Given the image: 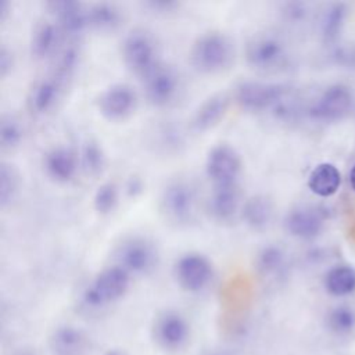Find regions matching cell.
Returning <instances> with one entry per match:
<instances>
[{"instance_id": "obj_21", "label": "cell", "mask_w": 355, "mask_h": 355, "mask_svg": "<svg viewBox=\"0 0 355 355\" xmlns=\"http://www.w3.org/2000/svg\"><path fill=\"white\" fill-rule=\"evenodd\" d=\"M347 15L348 7L341 1L330 3L320 11L318 18V31L324 43L331 44L337 42L345 25Z\"/></svg>"}, {"instance_id": "obj_26", "label": "cell", "mask_w": 355, "mask_h": 355, "mask_svg": "<svg viewBox=\"0 0 355 355\" xmlns=\"http://www.w3.org/2000/svg\"><path fill=\"white\" fill-rule=\"evenodd\" d=\"M324 288L333 297H345L355 291V269L351 265H337L324 276Z\"/></svg>"}, {"instance_id": "obj_12", "label": "cell", "mask_w": 355, "mask_h": 355, "mask_svg": "<svg viewBox=\"0 0 355 355\" xmlns=\"http://www.w3.org/2000/svg\"><path fill=\"white\" fill-rule=\"evenodd\" d=\"M326 222V214L315 205H298L284 219L286 230L297 239L312 240L318 237Z\"/></svg>"}, {"instance_id": "obj_15", "label": "cell", "mask_w": 355, "mask_h": 355, "mask_svg": "<svg viewBox=\"0 0 355 355\" xmlns=\"http://www.w3.org/2000/svg\"><path fill=\"white\" fill-rule=\"evenodd\" d=\"M50 12L54 15L57 25L62 33L78 36L87 25V7L79 1L72 0H55L47 3Z\"/></svg>"}, {"instance_id": "obj_42", "label": "cell", "mask_w": 355, "mask_h": 355, "mask_svg": "<svg viewBox=\"0 0 355 355\" xmlns=\"http://www.w3.org/2000/svg\"><path fill=\"white\" fill-rule=\"evenodd\" d=\"M208 355H234V354H232L229 351H216V352H209Z\"/></svg>"}, {"instance_id": "obj_19", "label": "cell", "mask_w": 355, "mask_h": 355, "mask_svg": "<svg viewBox=\"0 0 355 355\" xmlns=\"http://www.w3.org/2000/svg\"><path fill=\"white\" fill-rule=\"evenodd\" d=\"M240 205V190L236 184L214 186L208 198V209L216 220L232 219Z\"/></svg>"}, {"instance_id": "obj_22", "label": "cell", "mask_w": 355, "mask_h": 355, "mask_svg": "<svg viewBox=\"0 0 355 355\" xmlns=\"http://www.w3.org/2000/svg\"><path fill=\"white\" fill-rule=\"evenodd\" d=\"M341 184V173L334 164H318L308 176V187L318 197L334 196Z\"/></svg>"}, {"instance_id": "obj_3", "label": "cell", "mask_w": 355, "mask_h": 355, "mask_svg": "<svg viewBox=\"0 0 355 355\" xmlns=\"http://www.w3.org/2000/svg\"><path fill=\"white\" fill-rule=\"evenodd\" d=\"M355 105L351 87L343 83L327 86L308 107V115L322 122H337L345 118Z\"/></svg>"}, {"instance_id": "obj_33", "label": "cell", "mask_w": 355, "mask_h": 355, "mask_svg": "<svg viewBox=\"0 0 355 355\" xmlns=\"http://www.w3.org/2000/svg\"><path fill=\"white\" fill-rule=\"evenodd\" d=\"M78 61H79V50L73 44H69L68 47L62 49L61 53L58 54L53 72L58 75L61 79L67 80L73 73L78 65Z\"/></svg>"}, {"instance_id": "obj_38", "label": "cell", "mask_w": 355, "mask_h": 355, "mask_svg": "<svg viewBox=\"0 0 355 355\" xmlns=\"http://www.w3.org/2000/svg\"><path fill=\"white\" fill-rule=\"evenodd\" d=\"M126 189H128V191H129V194L132 196H135L136 193H139V191H141V183H140V180L139 179H130L129 182H128V186H126Z\"/></svg>"}, {"instance_id": "obj_40", "label": "cell", "mask_w": 355, "mask_h": 355, "mask_svg": "<svg viewBox=\"0 0 355 355\" xmlns=\"http://www.w3.org/2000/svg\"><path fill=\"white\" fill-rule=\"evenodd\" d=\"M349 183H351V187L355 190V165L352 166V169L349 172Z\"/></svg>"}, {"instance_id": "obj_32", "label": "cell", "mask_w": 355, "mask_h": 355, "mask_svg": "<svg viewBox=\"0 0 355 355\" xmlns=\"http://www.w3.org/2000/svg\"><path fill=\"white\" fill-rule=\"evenodd\" d=\"M22 128L12 115H3L0 121V144L3 150L15 148L22 140Z\"/></svg>"}, {"instance_id": "obj_10", "label": "cell", "mask_w": 355, "mask_h": 355, "mask_svg": "<svg viewBox=\"0 0 355 355\" xmlns=\"http://www.w3.org/2000/svg\"><path fill=\"white\" fill-rule=\"evenodd\" d=\"M141 79L146 98L157 107H164L172 103L180 89L178 72L164 64H158Z\"/></svg>"}, {"instance_id": "obj_5", "label": "cell", "mask_w": 355, "mask_h": 355, "mask_svg": "<svg viewBox=\"0 0 355 355\" xmlns=\"http://www.w3.org/2000/svg\"><path fill=\"white\" fill-rule=\"evenodd\" d=\"M161 212L165 219L175 225L191 220L196 209V193L190 183L178 179L169 182L161 193Z\"/></svg>"}, {"instance_id": "obj_29", "label": "cell", "mask_w": 355, "mask_h": 355, "mask_svg": "<svg viewBox=\"0 0 355 355\" xmlns=\"http://www.w3.org/2000/svg\"><path fill=\"white\" fill-rule=\"evenodd\" d=\"M327 326L337 336H348L355 330V311L343 304L334 306L327 315Z\"/></svg>"}, {"instance_id": "obj_14", "label": "cell", "mask_w": 355, "mask_h": 355, "mask_svg": "<svg viewBox=\"0 0 355 355\" xmlns=\"http://www.w3.org/2000/svg\"><path fill=\"white\" fill-rule=\"evenodd\" d=\"M154 338L164 349H179L189 338V323L179 312L165 311L155 319Z\"/></svg>"}, {"instance_id": "obj_30", "label": "cell", "mask_w": 355, "mask_h": 355, "mask_svg": "<svg viewBox=\"0 0 355 355\" xmlns=\"http://www.w3.org/2000/svg\"><path fill=\"white\" fill-rule=\"evenodd\" d=\"M19 189V175L17 169L3 162L0 166V205L6 208L15 198Z\"/></svg>"}, {"instance_id": "obj_1", "label": "cell", "mask_w": 355, "mask_h": 355, "mask_svg": "<svg viewBox=\"0 0 355 355\" xmlns=\"http://www.w3.org/2000/svg\"><path fill=\"white\" fill-rule=\"evenodd\" d=\"M233 60V44L220 32H208L197 37L190 50L193 67L204 73H216L226 69Z\"/></svg>"}, {"instance_id": "obj_41", "label": "cell", "mask_w": 355, "mask_h": 355, "mask_svg": "<svg viewBox=\"0 0 355 355\" xmlns=\"http://www.w3.org/2000/svg\"><path fill=\"white\" fill-rule=\"evenodd\" d=\"M104 355H126V354L123 351H121V349H110Z\"/></svg>"}, {"instance_id": "obj_27", "label": "cell", "mask_w": 355, "mask_h": 355, "mask_svg": "<svg viewBox=\"0 0 355 355\" xmlns=\"http://www.w3.org/2000/svg\"><path fill=\"white\" fill-rule=\"evenodd\" d=\"M255 263L262 275L277 276L282 275L287 268V255L282 247L269 244L258 251Z\"/></svg>"}, {"instance_id": "obj_23", "label": "cell", "mask_w": 355, "mask_h": 355, "mask_svg": "<svg viewBox=\"0 0 355 355\" xmlns=\"http://www.w3.org/2000/svg\"><path fill=\"white\" fill-rule=\"evenodd\" d=\"M244 222L254 230L265 229L273 216V204L263 194H255L247 198L241 207Z\"/></svg>"}, {"instance_id": "obj_7", "label": "cell", "mask_w": 355, "mask_h": 355, "mask_svg": "<svg viewBox=\"0 0 355 355\" xmlns=\"http://www.w3.org/2000/svg\"><path fill=\"white\" fill-rule=\"evenodd\" d=\"M290 92V89L280 83L266 82H243L236 87L234 98L240 107L250 111L273 110Z\"/></svg>"}, {"instance_id": "obj_25", "label": "cell", "mask_w": 355, "mask_h": 355, "mask_svg": "<svg viewBox=\"0 0 355 355\" xmlns=\"http://www.w3.org/2000/svg\"><path fill=\"white\" fill-rule=\"evenodd\" d=\"M122 22L121 10L112 3H94L87 7V25L89 28L100 32L115 31Z\"/></svg>"}, {"instance_id": "obj_13", "label": "cell", "mask_w": 355, "mask_h": 355, "mask_svg": "<svg viewBox=\"0 0 355 355\" xmlns=\"http://www.w3.org/2000/svg\"><path fill=\"white\" fill-rule=\"evenodd\" d=\"M136 92L126 83H116L107 87L98 98V110L110 121L128 118L136 108Z\"/></svg>"}, {"instance_id": "obj_24", "label": "cell", "mask_w": 355, "mask_h": 355, "mask_svg": "<svg viewBox=\"0 0 355 355\" xmlns=\"http://www.w3.org/2000/svg\"><path fill=\"white\" fill-rule=\"evenodd\" d=\"M62 31L57 22H42L36 26L31 40V53L35 58H44L51 55L60 44Z\"/></svg>"}, {"instance_id": "obj_37", "label": "cell", "mask_w": 355, "mask_h": 355, "mask_svg": "<svg viewBox=\"0 0 355 355\" xmlns=\"http://www.w3.org/2000/svg\"><path fill=\"white\" fill-rule=\"evenodd\" d=\"M148 7H151L153 10H161V11H169L173 7L178 6V3L173 1H150L147 3Z\"/></svg>"}, {"instance_id": "obj_11", "label": "cell", "mask_w": 355, "mask_h": 355, "mask_svg": "<svg viewBox=\"0 0 355 355\" xmlns=\"http://www.w3.org/2000/svg\"><path fill=\"white\" fill-rule=\"evenodd\" d=\"M175 277L179 286L189 293H198L212 279V265L200 252H187L175 263Z\"/></svg>"}, {"instance_id": "obj_34", "label": "cell", "mask_w": 355, "mask_h": 355, "mask_svg": "<svg viewBox=\"0 0 355 355\" xmlns=\"http://www.w3.org/2000/svg\"><path fill=\"white\" fill-rule=\"evenodd\" d=\"M309 4L304 1H288L284 3L282 7L283 18L293 25H298L306 21L309 17Z\"/></svg>"}, {"instance_id": "obj_36", "label": "cell", "mask_w": 355, "mask_h": 355, "mask_svg": "<svg viewBox=\"0 0 355 355\" xmlns=\"http://www.w3.org/2000/svg\"><path fill=\"white\" fill-rule=\"evenodd\" d=\"M12 65H14L12 53L6 46H1V49H0V76L1 78L7 76L8 72L12 69Z\"/></svg>"}, {"instance_id": "obj_2", "label": "cell", "mask_w": 355, "mask_h": 355, "mask_svg": "<svg viewBox=\"0 0 355 355\" xmlns=\"http://www.w3.org/2000/svg\"><path fill=\"white\" fill-rule=\"evenodd\" d=\"M130 275L119 265H112L101 270L86 287L83 301L86 305L98 308L108 305L128 291Z\"/></svg>"}, {"instance_id": "obj_28", "label": "cell", "mask_w": 355, "mask_h": 355, "mask_svg": "<svg viewBox=\"0 0 355 355\" xmlns=\"http://www.w3.org/2000/svg\"><path fill=\"white\" fill-rule=\"evenodd\" d=\"M79 161H80L83 171L90 176L100 175L105 166L104 151H103L101 146L93 140H87L82 146Z\"/></svg>"}, {"instance_id": "obj_18", "label": "cell", "mask_w": 355, "mask_h": 355, "mask_svg": "<svg viewBox=\"0 0 355 355\" xmlns=\"http://www.w3.org/2000/svg\"><path fill=\"white\" fill-rule=\"evenodd\" d=\"M87 336L73 326L55 329L49 340L53 355H83L87 351Z\"/></svg>"}, {"instance_id": "obj_6", "label": "cell", "mask_w": 355, "mask_h": 355, "mask_svg": "<svg viewBox=\"0 0 355 355\" xmlns=\"http://www.w3.org/2000/svg\"><path fill=\"white\" fill-rule=\"evenodd\" d=\"M247 62L259 71H273L287 61L286 43L276 35L258 33L245 46Z\"/></svg>"}, {"instance_id": "obj_39", "label": "cell", "mask_w": 355, "mask_h": 355, "mask_svg": "<svg viewBox=\"0 0 355 355\" xmlns=\"http://www.w3.org/2000/svg\"><path fill=\"white\" fill-rule=\"evenodd\" d=\"M10 10H11V4L7 0H1L0 1V21L1 22L6 21V18L10 14Z\"/></svg>"}, {"instance_id": "obj_17", "label": "cell", "mask_w": 355, "mask_h": 355, "mask_svg": "<svg viewBox=\"0 0 355 355\" xmlns=\"http://www.w3.org/2000/svg\"><path fill=\"white\" fill-rule=\"evenodd\" d=\"M79 159L75 153L64 146H57L44 154L43 166L49 178L58 183L69 182L78 169Z\"/></svg>"}, {"instance_id": "obj_9", "label": "cell", "mask_w": 355, "mask_h": 355, "mask_svg": "<svg viewBox=\"0 0 355 355\" xmlns=\"http://www.w3.org/2000/svg\"><path fill=\"white\" fill-rule=\"evenodd\" d=\"M205 172L214 186L236 184L241 172V158L227 144H218L207 155Z\"/></svg>"}, {"instance_id": "obj_4", "label": "cell", "mask_w": 355, "mask_h": 355, "mask_svg": "<svg viewBox=\"0 0 355 355\" xmlns=\"http://www.w3.org/2000/svg\"><path fill=\"white\" fill-rule=\"evenodd\" d=\"M122 58L126 67L139 75L146 76L158 64V50L153 36L141 29L132 31L122 43Z\"/></svg>"}, {"instance_id": "obj_35", "label": "cell", "mask_w": 355, "mask_h": 355, "mask_svg": "<svg viewBox=\"0 0 355 355\" xmlns=\"http://www.w3.org/2000/svg\"><path fill=\"white\" fill-rule=\"evenodd\" d=\"M331 60L341 68L355 71V43L336 46L331 51Z\"/></svg>"}, {"instance_id": "obj_43", "label": "cell", "mask_w": 355, "mask_h": 355, "mask_svg": "<svg viewBox=\"0 0 355 355\" xmlns=\"http://www.w3.org/2000/svg\"><path fill=\"white\" fill-rule=\"evenodd\" d=\"M17 355H35L33 352H29V351H24V352H19V354H17Z\"/></svg>"}, {"instance_id": "obj_31", "label": "cell", "mask_w": 355, "mask_h": 355, "mask_svg": "<svg viewBox=\"0 0 355 355\" xmlns=\"http://www.w3.org/2000/svg\"><path fill=\"white\" fill-rule=\"evenodd\" d=\"M118 198H119V193H118L116 184L112 182L103 183L96 190L94 197H93L94 209L101 215L110 214L111 211L115 209V207L118 204Z\"/></svg>"}, {"instance_id": "obj_20", "label": "cell", "mask_w": 355, "mask_h": 355, "mask_svg": "<svg viewBox=\"0 0 355 355\" xmlns=\"http://www.w3.org/2000/svg\"><path fill=\"white\" fill-rule=\"evenodd\" d=\"M230 98L225 93H218L207 98L194 112L191 118V128L196 132H205L223 119L227 112Z\"/></svg>"}, {"instance_id": "obj_16", "label": "cell", "mask_w": 355, "mask_h": 355, "mask_svg": "<svg viewBox=\"0 0 355 355\" xmlns=\"http://www.w3.org/2000/svg\"><path fill=\"white\" fill-rule=\"evenodd\" d=\"M64 79H61L54 72L35 82L28 96V105L33 114L43 115L47 114L60 100L62 93Z\"/></svg>"}, {"instance_id": "obj_8", "label": "cell", "mask_w": 355, "mask_h": 355, "mask_svg": "<svg viewBox=\"0 0 355 355\" xmlns=\"http://www.w3.org/2000/svg\"><path fill=\"white\" fill-rule=\"evenodd\" d=\"M116 265L129 275H143L154 269L158 261L155 247L143 237H130L122 241L115 252Z\"/></svg>"}]
</instances>
